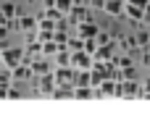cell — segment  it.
<instances>
[{
  "label": "cell",
  "instance_id": "24",
  "mask_svg": "<svg viewBox=\"0 0 150 126\" xmlns=\"http://www.w3.org/2000/svg\"><path fill=\"white\" fill-rule=\"evenodd\" d=\"M127 3H132V5H140V8H148L150 0H127Z\"/></svg>",
  "mask_w": 150,
  "mask_h": 126
},
{
  "label": "cell",
  "instance_id": "4",
  "mask_svg": "<svg viewBox=\"0 0 150 126\" xmlns=\"http://www.w3.org/2000/svg\"><path fill=\"white\" fill-rule=\"evenodd\" d=\"M34 79H37V92H40V95H53V89L58 87L53 71H47V74H42V76H34Z\"/></svg>",
  "mask_w": 150,
  "mask_h": 126
},
{
  "label": "cell",
  "instance_id": "16",
  "mask_svg": "<svg viewBox=\"0 0 150 126\" xmlns=\"http://www.w3.org/2000/svg\"><path fill=\"white\" fill-rule=\"evenodd\" d=\"M66 50H71V53H76V50H84V39H82L79 34L69 37V42H66Z\"/></svg>",
  "mask_w": 150,
  "mask_h": 126
},
{
  "label": "cell",
  "instance_id": "17",
  "mask_svg": "<svg viewBox=\"0 0 150 126\" xmlns=\"http://www.w3.org/2000/svg\"><path fill=\"white\" fill-rule=\"evenodd\" d=\"M61 50V45L55 42V39H47V42H42V55H47V58H53L55 53Z\"/></svg>",
  "mask_w": 150,
  "mask_h": 126
},
{
  "label": "cell",
  "instance_id": "5",
  "mask_svg": "<svg viewBox=\"0 0 150 126\" xmlns=\"http://www.w3.org/2000/svg\"><path fill=\"white\" fill-rule=\"evenodd\" d=\"M74 29H76V34H79L82 39H92V37H98V32H100V26H98V24H95L92 18H87V21L76 24Z\"/></svg>",
  "mask_w": 150,
  "mask_h": 126
},
{
  "label": "cell",
  "instance_id": "6",
  "mask_svg": "<svg viewBox=\"0 0 150 126\" xmlns=\"http://www.w3.org/2000/svg\"><path fill=\"white\" fill-rule=\"evenodd\" d=\"M53 74H55V82L58 84H71L74 87V66H55L53 68Z\"/></svg>",
  "mask_w": 150,
  "mask_h": 126
},
{
  "label": "cell",
  "instance_id": "27",
  "mask_svg": "<svg viewBox=\"0 0 150 126\" xmlns=\"http://www.w3.org/2000/svg\"><path fill=\"white\" fill-rule=\"evenodd\" d=\"M0 66H3V53H0Z\"/></svg>",
  "mask_w": 150,
  "mask_h": 126
},
{
  "label": "cell",
  "instance_id": "26",
  "mask_svg": "<svg viewBox=\"0 0 150 126\" xmlns=\"http://www.w3.org/2000/svg\"><path fill=\"white\" fill-rule=\"evenodd\" d=\"M142 21L150 26V3H148V8H145V18H142Z\"/></svg>",
  "mask_w": 150,
  "mask_h": 126
},
{
  "label": "cell",
  "instance_id": "19",
  "mask_svg": "<svg viewBox=\"0 0 150 126\" xmlns=\"http://www.w3.org/2000/svg\"><path fill=\"white\" fill-rule=\"evenodd\" d=\"M140 63L150 68V47H142V50H140Z\"/></svg>",
  "mask_w": 150,
  "mask_h": 126
},
{
  "label": "cell",
  "instance_id": "7",
  "mask_svg": "<svg viewBox=\"0 0 150 126\" xmlns=\"http://www.w3.org/2000/svg\"><path fill=\"white\" fill-rule=\"evenodd\" d=\"M121 18H127L129 24H140L142 18H145V8H140V5H132V3H127L124 5V16Z\"/></svg>",
  "mask_w": 150,
  "mask_h": 126
},
{
  "label": "cell",
  "instance_id": "13",
  "mask_svg": "<svg viewBox=\"0 0 150 126\" xmlns=\"http://www.w3.org/2000/svg\"><path fill=\"white\" fill-rule=\"evenodd\" d=\"M0 11H3V16H5L8 21H16V18H18V5L11 3V0H8V3H0Z\"/></svg>",
  "mask_w": 150,
  "mask_h": 126
},
{
  "label": "cell",
  "instance_id": "18",
  "mask_svg": "<svg viewBox=\"0 0 150 126\" xmlns=\"http://www.w3.org/2000/svg\"><path fill=\"white\" fill-rule=\"evenodd\" d=\"M55 8H58V11H61V13L66 16V13H69V11L74 8V0H55Z\"/></svg>",
  "mask_w": 150,
  "mask_h": 126
},
{
  "label": "cell",
  "instance_id": "10",
  "mask_svg": "<svg viewBox=\"0 0 150 126\" xmlns=\"http://www.w3.org/2000/svg\"><path fill=\"white\" fill-rule=\"evenodd\" d=\"M116 84L119 82H113V79H105L98 89H95V97H116Z\"/></svg>",
  "mask_w": 150,
  "mask_h": 126
},
{
  "label": "cell",
  "instance_id": "3",
  "mask_svg": "<svg viewBox=\"0 0 150 126\" xmlns=\"http://www.w3.org/2000/svg\"><path fill=\"white\" fill-rule=\"evenodd\" d=\"M24 61V47H5L3 50V66H8V68H16L18 63Z\"/></svg>",
  "mask_w": 150,
  "mask_h": 126
},
{
  "label": "cell",
  "instance_id": "14",
  "mask_svg": "<svg viewBox=\"0 0 150 126\" xmlns=\"http://www.w3.org/2000/svg\"><path fill=\"white\" fill-rule=\"evenodd\" d=\"M74 97H76V100H90V97H95V89H92L90 84H84V87H74Z\"/></svg>",
  "mask_w": 150,
  "mask_h": 126
},
{
  "label": "cell",
  "instance_id": "11",
  "mask_svg": "<svg viewBox=\"0 0 150 126\" xmlns=\"http://www.w3.org/2000/svg\"><path fill=\"white\" fill-rule=\"evenodd\" d=\"M116 39H119V45H121V50H124V53H137V50H140V47H137L134 34H119Z\"/></svg>",
  "mask_w": 150,
  "mask_h": 126
},
{
  "label": "cell",
  "instance_id": "1",
  "mask_svg": "<svg viewBox=\"0 0 150 126\" xmlns=\"http://www.w3.org/2000/svg\"><path fill=\"white\" fill-rule=\"evenodd\" d=\"M90 11H92L90 5H76V3H74V8L66 13V18H69V24H71V26H76V24H82V21L92 18V13H90Z\"/></svg>",
  "mask_w": 150,
  "mask_h": 126
},
{
  "label": "cell",
  "instance_id": "22",
  "mask_svg": "<svg viewBox=\"0 0 150 126\" xmlns=\"http://www.w3.org/2000/svg\"><path fill=\"white\" fill-rule=\"evenodd\" d=\"M87 3H90L92 11H103V5H105V0H87Z\"/></svg>",
  "mask_w": 150,
  "mask_h": 126
},
{
  "label": "cell",
  "instance_id": "12",
  "mask_svg": "<svg viewBox=\"0 0 150 126\" xmlns=\"http://www.w3.org/2000/svg\"><path fill=\"white\" fill-rule=\"evenodd\" d=\"M113 50H116V45H98V50H95V61H100V63H108L111 58H113Z\"/></svg>",
  "mask_w": 150,
  "mask_h": 126
},
{
  "label": "cell",
  "instance_id": "2",
  "mask_svg": "<svg viewBox=\"0 0 150 126\" xmlns=\"http://www.w3.org/2000/svg\"><path fill=\"white\" fill-rule=\"evenodd\" d=\"M92 63H95V58H92L87 50H76V53H71V66H74L76 71H90Z\"/></svg>",
  "mask_w": 150,
  "mask_h": 126
},
{
  "label": "cell",
  "instance_id": "8",
  "mask_svg": "<svg viewBox=\"0 0 150 126\" xmlns=\"http://www.w3.org/2000/svg\"><path fill=\"white\" fill-rule=\"evenodd\" d=\"M124 5H127V0H105L103 13L111 16V18H121L124 16Z\"/></svg>",
  "mask_w": 150,
  "mask_h": 126
},
{
  "label": "cell",
  "instance_id": "15",
  "mask_svg": "<svg viewBox=\"0 0 150 126\" xmlns=\"http://www.w3.org/2000/svg\"><path fill=\"white\" fill-rule=\"evenodd\" d=\"M134 39H137V47H140V50H142V47H150V29L134 32Z\"/></svg>",
  "mask_w": 150,
  "mask_h": 126
},
{
  "label": "cell",
  "instance_id": "23",
  "mask_svg": "<svg viewBox=\"0 0 150 126\" xmlns=\"http://www.w3.org/2000/svg\"><path fill=\"white\" fill-rule=\"evenodd\" d=\"M8 97H21V89H16V87H8Z\"/></svg>",
  "mask_w": 150,
  "mask_h": 126
},
{
  "label": "cell",
  "instance_id": "9",
  "mask_svg": "<svg viewBox=\"0 0 150 126\" xmlns=\"http://www.w3.org/2000/svg\"><path fill=\"white\" fill-rule=\"evenodd\" d=\"M16 29H21V32H26V34H32V32H37V16H21L18 13V18H16Z\"/></svg>",
  "mask_w": 150,
  "mask_h": 126
},
{
  "label": "cell",
  "instance_id": "21",
  "mask_svg": "<svg viewBox=\"0 0 150 126\" xmlns=\"http://www.w3.org/2000/svg\"><path fill=\"white\" fill-rule=\"evenodd\" d=\"M140 97L150 100V79H145V82H142V95H140Z\"/></svg>",
  "mask_w": 150,
  "mask_h": 126
},
{
  "label": "cell",
  "instance_id": "20",
  "mask_svg": "<svg viewBox=\"0 0 150 126\" xmlns=\"http://www.w3.org/2000/svg\"><path fill=\"white\" fill-rule=\"evenodd\" d=\"M84 50L90 53V55H95V50H98V39L92 37V39H84Z\"/></svg>",
  "mask_w": 150,
  "mask_h": 126
},
{
  "label": "cell",
  "instance_id": "25",
  "mask_svg": "<svg viewBox=\"0 0 150 126\" xmlns=\"http://www.w3.org/2000/svg\"><path fill=\"white\" fill-rule=\"evenodd\" d=\"M8 32H11V26H0V39H5V37H8Z\"/></svg>",
  "mask_w": 150,
  "mask_h": 126
}]
</instances>
